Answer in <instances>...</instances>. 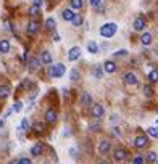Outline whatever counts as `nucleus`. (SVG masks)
<instances>
[{
  "label": "nucleus",
  "mask_w": 158,
  "mask_h": 164,
  "mask_svg": "<svg viewBox=\"0 0 158 164\" xmlns=\"http://www.w3.org/2000/svg\"><path fill=\"white\" fill-rule=\"evenodd\" d=\"M116 31H118V26L114 23H106V24H103L102 27H100V35L105 37V39H111L113 35L116 34Z\"/></svg>",
  "instance_id": "1"
},
{
  "label": "nucleus",
  "mask_w": 158,
  "mask_h": 164,
  "mask_svg": "<svg viewBox=\"0 0 158 164\" xmlns=\"http://www.w3.org/2000/svg\"><path fill=\"white\" fill-rule=\"evenodd\" d=\"M64 65L63 63H56L53 66H48V76L50 77H61L64 74Z\"/></svg>",
  "instance_id": "2"
},
{
  "label": "nucleus",
  "mask_w": 158,
  "mask_h": 164,
  "mask_svg": "<svg viewBox=\"0 0 158 164\" xmlns=\"http://www.w3.org/2000/svg\"><path fill=\"white\" fill-rule=\"evenodd\" d=\"M113 158L116 159L118 162H123V161H126V158H127V151H126L123 146H118V148L113 151Z\"/></svg>",
  "instance_id": "3"
},
{
  "label": "nucleus",
  "mask_w": 158,
  "mask_h": 164,
  "mask_svg": "<svg viewBox=\"0 0 158 164\" xmlns=\"http://www.w3.org/2000/svg\"><path fill=\"white\" fill-rule=\"evenodd\" d=\"M123 79H124V84H126V85H132V87H134V85L139 84V79H137V76H135L134 73H126Z\"/></svg>",
  "instance_id": "4"
},
{
  "label": "nucleus",
  "mask_w": 158,
  "mask_h": 164,
  "mask_svg": "<svg viewBox=\"0 0 158 164\" xmlns=\"http://www.w3.org/2000/svg\"><path fill=\"white\" fill-rule=\"evenodd\" d=\"M90 113H92V118L98 119V118H102V116L105 114V108H103L102 105H92Z\"/></svg>",
  "instance_id": "5"
},
{
  "label": "nucleus",
  "mask_w": 158,
  "mask_h": 164,
  "mask_svg": "<svg viewBox=\"0 0 158 164\" xmlns=\"http://www.w3.org/2000/svg\"><path fill=\"white\" fill-rule=\"evenodd\" d=\"M148 145V140H147V137H143V135H137V137L134 138V146L135 148H145Z\"/></svg>",
  "instance_id": "6"
},
{
  "label": "nucleus",
  "mask_w": 158,
  "mask_h": 164,
  "mask_svg": "<svg viewBox=\"0 0 158 164\" xmlns=\"http://www.w3.org/2000/svg\"><path fill=\"white\" fill-rule=\"evenodd\" d=\"M79 56H81V48H79V47L69 48V52H68V60H69V61H76V60H79Z\"/></svg>",
  "instance_id": "7"
},
{
  "label": "nucleus",
  "mask_w": 158,
  "mask_h": 164,
  "mask_svg": "<svg viewBox=\"0 0 158 164\" xmlns=\"http://www.w3.org/2000/svg\"><path fill=\"white\" fill-rule=\"evenodd\" d=\"M110 146H111V143H110L108 140H102L98 143V153L100 154H106V153L110 151Z\"/></svg>",
  "instance_id": "8"
},
{
  "label": "nucleus",
  "mask_w": 158,
  "mask_h": 164,
  "mask_svg": "<svg viewBox=\"0 0 158 164\" xmlns=\"http://www.w3.org/2000/svg\"><path fill=\"white\" fill-rule=\"evenodd\" d=\"M145 26H147V21H145L143 16L135 18V21H134V29L135 31H143V27H145Z\"/></svg>",
  "instance_id": "9"
},
{
  "label": "nucleus",
  "mask_w": 158,
  "mask_h": 164,
  "mask_svg": "<svg viewBox=\"0 0 158 164\" xmlns=\"http://www.w3.org/2000/svg\"><path fill=\"white\" fill-rule=\"evenodd\" d=\"M102 69L105 71V73H108V74H113L114 71H116V63L111 61V60H108V61H105V65H103Z\"/></svg>",
  "instance_id": "10"
},
{
  "label": "nucleus",
  "mask_w": 158,
  "mask_h": 164,
  "mask_svg": "<svg viewBox=\"0 0 158 164\" xmlns=\"http://www.w3.org/2000/svg\"><path fill=\"white\" fill-rule=\"evenodd\" d=\"M152 40H153V37H152V34H150V32H143L140 35V44L143 47H148L150 44H152Z\"/></svg>",
  "instance_id": "11"
},
{
  "label": "nucleus",
  "mask_w": 158,
  "mask_h": 164,
  "mask_svg": "<svg viewBox=\"0 0 158 164\" xmlns=\"http://www.w3.org/2000/svg\"><path fill=\"white\" fill-rule=\"evenodd\" d=\"M39 32V23L37 21H29V24H27V34H31V35H34V34H37Z\"/></svg>",
  "instance_id": "12"
},
{
  "label": "nucleus",
  "mask_w": 158,
  "mask_h": 164,
  "mask_svg": "<svg viewBox=\"0 0 158 164\" xmlns=\"http://www.w3.org/2000/svg\"><path fill=\"white\" fill-rule=\"evenodd\" d=\"M10 94H11V89H10V85H6V84L0 85V98H2V100L8 98V97H10Z\"/></svg>",
  "instance_id": "13"
},
{
  "label": "nucleus",
  "mask_w": 158,
  "mask_h": 164,
  "mask_svg": "<svg viewBox=\"0 0 158 164\" xmlns=\"http://www.w3.org/2000/svg\"><path fill=\"white\" fill-rule=\"evenodd\" d=\"M39 60H40L42 65H52V55H50L47 50L40 53V58H39Z\"/></svg>",
  "instance_id": "14"
},
{
  "label": "nucleus",
  "mask_w": 158,
  "mask_h": 164,
  "mask_svg": "<svg viewBox=\"0 0 158 164\" xmlns=\"http://www.w3.org/2000/svg\"><path fill=\"white\" fill-rule=\"evenodd\" d=\"M45 121H47L48 124H53L55 121H56V111L47 110V111H45Z\"/></svg>",
  "instance_id": "15"
},
{
  "label": "nucleus",
  "mask_w": 158,
  "mask_h": 164,
  "mask_svg": "<svg viewBox=\"0 0 158 164\" xmlns=\"http://www.w3.org/2000/svg\"><path fill=\"white\" fill-rule=\"evenodd\" d=\"M40 65H42V63H40L39 58H31L29 61H27V66H29L31 71H37L40 68Z\"/></svg>",
  "instance_id": "16"
},
{
  "label": "nucleus",
  "mask_w": 158,
  "mask_h": 164,
  "mask_svg": "<svg viewBox=\"0 0 158 164\" xmlns=\"http://www.w3.org/2000/svg\"><path fill=\"white\" fill-rule=\"evenodd\" d=\"M42 151H44V146H42V143H34L32 148H31V154H32V156H40Z\"/></svg>",
  "instance_id": "17"
},
{
  "label": "nucleus",
  "mask_w": 158,
  "mask_h": 164,
  "mask_svg": "<svg viewBox=\"0 0 158 164\" xmlns=\"http://www.w3.org/2000/svg\"><path fill=\"white\" fill-rule=\"evenodd\" d=\"M10 52V40L2 39L0 40V53H8Z\"/></svg>",
  "instance_id": "18"
},
{
  "label": "nucleus",
  "mask_w": 158,
  "mask_h": 164,
  "mask_svg": "<svg viewBox=\"0 0 158 164\" xmlns=\"http://www.w3.org/2000/svg\"><path fill=\"white\" fill-rule=\"evenodd\" d=\"M74 15H76V13H74L73 10H69V8H64V10L61 11V16H63L64 21H71Z\"/></svg>",
  "instance_id": "19"
},
{
  "label": "nucleus",
  "mask_w": 158,
  "mask_h": 164,
  "mask_svg": "<svg viewBox=\"0 0 158 164\" xmlns=\"http://www.w3.org/2000/svg\"><path fill=\"white\" fill-rule=\"evenodd\" d=\"M87 52L92 53V55H94V53H98V45H97L95 40H90L89 44H87Z\"/></svg>",
  "instance_id": "20"
},
{
  "label": "nucleus",
  "mask_w": 158,
  "mask_h": 164,
  "mask_svg": "<svg viewBox=\"0 0 158 164\" xmlns=\"http://www.w3.org/2000/svg\"><path fill=\"white\" fill-rule=\"evenodd\" d=\"M81 100H82V105H85V106H92V97L87 94V92H84V94H82Z\"/></svg>",
  "instance_id": "21"
},
{
  "label": "nucleus",
  "mask_w": 158,
  "mask_h": 164,
  "mask_svg": "<svg viewBox=\"0 0 158 164\" xmlns=\"http://www.w3.org/2000/svg\"><path fill=\"white\" fill-rule=\"evenodd\" d=\"M71 23H73V26L74 27H79L82 23H84V19H82V16L81 15H74L73 16V19H71Z\"/></svg>",
  "instance_id": "22"
},
{
  "label": "nucleus",
  "mask_w": 158,
  "mask_h": 164,
  "mask_svg": "<svg viewBox=\"0 0 158 164\" xmlns=\"http://www.w3.org/2000/svg\"><path fill=\"white\" fill-rule=\"evenodd\" d=\"M55 26H56V21H55L53 18H47V19H45V27H47L48 31H53Z\"/></svg>",
  "instance_id": "23"
},
{
  "label": "nucleus",
  "mask_w": 158,
  "mask_h": 164,
  "mask_svg": "<svg viewBox=\"0 0 158 164\" xmlns=\"http://www.w3.org/2000/svg\"><path fill=\"white\" fill-rule=\"evenodd\" d=\"M71 8L73 10H81L82 8V0H71Z\"/></svg>",
  "instance_id": "24"
},
{
  "label": "nucleus",
  "mask_w": 158,
  "mask_h": 164,
  "mask_svg": "<svg viewBox=\"0 0 158 164\" xmlns=\"http://www.w3.org/2000/svg\"><path fill=\"white\" fill-rule=\"evenodd\" d=\"M142 92H143V95H145V97H152L153 95V89L150 87V85H143Z\"/></svg>",
  "instance_id": "25"
},
{
  "label": "nucleus",
  "mask_w": 158,
  "mask_h": 164,
  "mask_svg": "<svg viewBox=\"0 0 158 164\" xmlns=\"http://www.w3.org/2000/svg\"><path fill=\"white\" fill-rule=\"evenodd\" d=\"M126 55H127V50H124V48L116 50V52L113 53V56H114V58H123V56H126Z\"/></svg>",
  "instance_id": "26"
},
{
  "label": "nucleus",
  "mask_w": 158,
  "mask_h": 164,
  "mask_svg": "<svg viewBox=\"0 0 158 164\" xmlns=\"http://www.w3.org/2000/svg\"><path fill=\"white\" fill-rule=\"evenodd\" d=\"M148 79L152 82H158V71L156 69H153V71H150V73H148Z\"/></svg>",
  "instance_id": "27"
},
{
  "label": "nucleus",
  "mask_w": 158,
  "mask_h": 164,
  "mask_svg": "<svg viewBox=\"0 0 158 164\" xmlns=\"http://www.w3.org/2000/svg\"><path fill=\"white\" fill-rule=\"evenodd\" d=\"M147 134L150 135V137L158 138V127H148V129H147Z\"/></svg>",
  "instance_id": "28"
},
{
  "label": "nucleus",
  "mask_w": 158,
  "mask_h": 164,
  "mask_svg": "<svg viewBox=\"0 0 158 164\" xmlns=\"http://www.w3.org/2000/svg\"><path fill=\"white\" fill-rule=\"evenodd\" d=\"M32 129L37 132V134H42L44 132V124H40V122H35L34 126H32Z\"/></svg>",
  "instance_id": "29"
},
{
  "label": "nucleus",
  "mask_w": 158,
  "mask_h": 164,
  "mask_svg": "<svg viewBox=\"0 0 158 164\" xmlns=\"http://www.w3.org/2000/svg\"><path fill=\"white\" fill-rule=\"evenodd\" d=\"M39 11H40V8H39V6L32 5L31 8H29V15H31V16H37V15H39Z\"/></svg>",
  "instance_id": "30"
},
{
  "label": "nucleus",
  "mask_w": 158,
  "mask_h": 164,
  "mask_svg": "<svg viewBox=\"0 0 158 164\" xmlns=\"http://www.w3.org/2000/svg\"><path fill=\"white\" fill-rule=\"evenodd\" d=\"M13 111H16V113H19L21 110H23V103H21L19 102V100H16V102H15V105H13V108H11Z\"/></svg>",
  "instance_id": "31"
},
{
  "label": "nucleus",
  "mask_w": 158,
  "mask_h": 164,
  "mask_svg": "<svg viewBox=\"0 0 158 164\" xmlns=\"http://www.w3.org/2000/svg\"><path fill=\"white\" fill-rule=\"evenodd\" d=\"M102 68H95L94 71H92V76H94L95 77V79H100V77H102Z\"/></svg>",
  "instance_id": "32"
},
{
  "label": "nucleus",
  "mask_w": 158,
  "mask_h": 164,
  "mask_svg": "<svg viewBox=\"0 0 158 164\" xmlns=\"http://www.w3.org/2000/svg\"><path fill=\"white\" fill-rule=\"evenodd\" d=\"M69 77H71V81H77V79H79V73H77V69H73V71H71Z\"/></svg>",
  "instance_id": "33"
},
{
  "label": "nucleus",
  "mask_w": 158,
  "mask_h": 164,
  "mask_svg": "<svg viewBox=\"0 0 158 164\" xmlns=\"http://www.w3.org/2000/svg\"><path fill=\"white\" fill-rule=\"evenodd\" d=\"M147 159H148L150 162H155V161H156V153H153V151H150V153L147 154Z\"/></svg>",
  "instance_id": "34"
},
{
  "label": "nucleus",
  "mask_w": 158,
  "mask_h": 164,
  "mask_svg": "<svg viewBox=\"0 0 158 164\" xmlns=\"http://www.w3.org/2000/svg\"><path fill=\"white\" fill-rule=\"evenodd\" d=\"M89 3H90L92 8H97V6L102 3V0H89Z\"/></svg>",
  "instance_id": "35"
},
{
  "label": "nucleus",
  "mask_w": 158,
  "mask_h": 164,
  "mask_svg": "<svg viewBox=\"0 0 158 164\" xmlns=\"http://www.w3.org/2000/svg\"><path fill=\"white\" fill-rule=\"evenodd\" d=\"M113 135H114V137H121V135H123V132H121L119 127H113Z\"/></svg>",
  "instance_id": "36"
},
{
  "label": "nucleus",
  "mask_w": 158,
  "mask_h": 164,
  "mask_svg": "<svg viewBox=\"0 0 158 164\" xmlns=\"http://www.w3.org/2000/svg\"><path fill=\"white\" fill-rule=\"evenodd\" d=\"M132 164H143V158H142V156H135Z\"/></svg>",
  "instance_id": "37"
},
{
  "label": "nucleus",
  "mask_w": 158,
  "mask_h": 164,
  "mask_svg": "<svg viewBox=\"0 0 158 164\" xmlns=\"http://www.w3.org/2000/svg\"><path fill=\"white\" fill-rule=\"evenodd\" d=\"M18 164H32V162H31V159H27V158H21V159H18Z\"/></svg>",
  "instance_id": "38"
},
{
  "label": "nucleus",
  "mask_w": 158,
  "mask_h": 164,
  "mask_svg": "<svg viewBox=\"0 0 158 164\" xmlns=\"http://www.w3.org/2000/svg\"><path fill=\"white\" fill-rule=\"evenodd\" d=\"M32 5H35V6H42V0H32Z\"/></svg>",
  "instance_id": "39"
},
{
  "label": "nucleus",
  "mask_w": 158,
  "mask_h": 164,
  "mask_svg": "<svg viewBox=\"0 0 158 164\" xmlns=\"http://www.w3.org/2000/svg\"><path fill=\"white\" fill-rule=\"evenodd\" d=\"M53 40H55V42H60V35L55 34V35H53Z\"/></svg>",
  "instance_id": "40"
},
{
  "label": "nucleus",
  "mask_w": 158,
  "mask_h": 164,
  "mask_svg": "<svg viewBox=\"0 0 158 164\" xmlns=\"http://www.w3.org/2000/svg\"><path fill=\"white\" fill-rule=\"evenodd\" d=\"M26 58H27V55H26V53L21 55V60H23V61H26Z\"/></svg>",
  "instance_id": "41"
},
{
  "label": "nucleus",
  "mask_w": 158,
  "mask_h": 164,
  "mask_svg": "<svg viewBox=\"0 0 158 164\" xmlns=\"http://www.w3.org/2000/svg\"><path fill=\"white\" fill-rule=\"evenodd\" d=\"M8 164H18V159H11Z\"/></svg>",
  "instance_id": "42"
},
{
  "label": "nucleus",
  "mask_w": 158,
  "mask_h": 164,
  "mask_svg": "<svg viewBox=\"0 0 158 164\" xmlns=\"http://www.w3.org/2000/svg\"><path fill=\"white\" fill-rule=\"evenodd\" d=\"M98 164H110V162H106V161H103V159H100V161H98Z\"/></svg>",
  "instance_id": "43"
},
{
  "label": "nucleus",
  "mask_w": 158,
  "mask_h": 164,
  "mask_svg": "<svg viewBox=\"0 0 158 164\" xmlns=\"http://www.w3.org/2000/svg\"><path fill=\"white\" fill-rule=\"evenodd\" d=\"M3 126H5V122H3V121H2V119H0V129H2V127H3Z\"/></svg>",
  "instance_id": "44"
},
{
  "label": "nucleus",
  "mask_w": 158,
  "mask_h": 164,
  "mask_svg": "<svg viewBox=\"0 0 158 164\" xmlns=\"http://www.w3.org/2000/svg\"><path fill=\"white\" fill-rule=\"evenodd\" d=\"M155 162H156V164H158V158H156V161H155Z\"/></svg>",
  "instance_id": "45"
},
{
  "label": "nucleus",
  "mask_w": 158,
  "mask_h": 164,
  "mask_svg": "<svg viewBox=\"0 0 158 164\" xmlns=\"http://www.w3.org/2000/svg\"><path fill=\"white\" fill-rule=\"evenodd\" d=\"M156 126H158V119H156Z\"/></svg>",
  "instance_id": "46"
},
{
  "label": "nucleus",
  "mask_w": 158,
  "mask_h": 164,
  "mask_svg": "<svg viewBox=\"0 0 158 164\" xmlns=\"http://www.w3.org/2000/svg\"><path fill=\"white\" fill-rule=\"evenodd\" d=\"M156 111H158V110H156Z\"/></svg>",
  "instance_id": "47"
}]
</instances>
